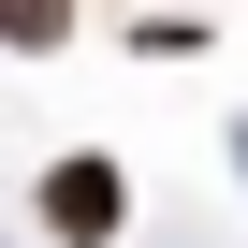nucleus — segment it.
Returning a JSON list of instances; mask_svg holds the SVG:
<instances>
[{
    "label": "nucleus",
    "instance_id": "7ed1b4c3",
    "mask_svg": "<svg viewBox=\"0 0 248 248\" xmlns=\"http://www.w3.org/2000/svg\"><path fill=\"white\" fill-rule=\"evenodd\" d=\"M233 175H248V117H233Z\"/></svg>",
    "mask_w": 248,
    "mask_h": 248
},
{
    "label": "nucleus",
    "instance_id": "f257e3e1",
    "mask_svg": "<svg viewBox=\"0 0 248 248\" xmlns=\"http://www.w3.org/2000/svg\"><path fill=\"white\" fill-rule=\"evenodd\" d=\"M44 233L59 248H117V233H132V175H117V146H73V161H44Z\"/></svg>",
    "mask_w": 248,
    "mask_h": 248
},
{
    "label": "nucleus",
    "instance_id": "f03ea898",
    "mask_svg": "<svg viewBox=\"0 0 248 248\" xmlns=\"http://www.w3.org/2000/svg\"><path fill=\"white\" fill-rule=\"evenodd\" d=\"M59 30H73V0H0V44H15V59H44Z\"/></svg>",
    "mask_w": 248,
    "mask_h": 248
}]
</instances>
